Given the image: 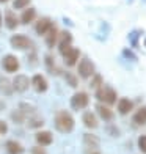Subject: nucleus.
<instances>
[{
    "label": "nucleus",
    "instance_id": "nucleus-10",
    "mask_svg": "<svg viewBox=\"0 0 146 154\" xmlns=\"http://www.w3.org/2000/svg\"><path fill=\"white\" fill-rule=\"evenodd\" d=\"M32 85L38 93H46L47 91V80L44 79V75L41 74H35L32 79Z\"/></svg>",
    "mask_w": 146,
    "mask_h": 154
},
{
    "label": "nucleus",
    "instance_id": "nucleus-11",
    "mask_svg": "<svg viewBox=\"0 0 146 154\" xmlns=\"http://www.w3.org/2000/svg\"><path fill=\"white\" fill-rule=\"evenodd\" d=\"M35 138H36V142H38L39 146H47V145H50L53 142L52 132H49V131H39V132H36Z\"/></svg>",
    "mask_w": 146,
    "mask_h": 154
},
{
    "label": "nucleus",
    "instance_id": "nucleus-5",
    "mask_svg": "<svg viewBox=\"0 0 146 154\" xmlns=\"http://www.w3.org/2000/svg\"><path fill=\"white\" fill-rule=\"evenodd\" d=\"M10 43L14 49H20V51H24V49H30L33 44H32V39L29 36H25V35H13L10 38Z\"/></svg>",
    "mask_w": 146,
    "mask_h": 154
},
{
    "label": "nucleus",
    "instance_id": "nucleus-3",
    "mask_svg": "<svg viewBox=\"0 0 146 154\" xmlns=\"http://www.w3.org/2000/svg\"><path fill=\"white\" fill-rule=\"evenodd\" d=\"M77 71L79 75L83 79H90L91 75H94V65L90 58H82L77 65Z\"/></svg>",
    "mask_w": 146,
    "mask_h": 154
},
{
    "label": "nucleus",
    "instance_id": "nucleus-31",
    "mask_svg": "<svg viewBox=\"0 0 146 154\" xmlns=\"http://www.w3.org/2000/svg\"><path fill=\"white\" fill-rule=\"evenodd\" d=\"M32 154H47V151L43 148V146H33L32 148Z\"/></svg>",
    "mask_w": 146,
    "mask_h": 154
},
{
    "label": "nucleus",
    "instance_id": "nucleus-7",
    "mask_svg": "<svg viewBox=\"0 0 146 154\" xmlns=\"http://www.w3.org/2000/svg\"><path fill=\"white\" fill-rule=\"evenodd\" d=\"M30 87V80H29V77L24 75V74H19L14 77V80H13V90L17 93H24L27 91Z\"/></svg>",
    "mask_w": 146,
    "mask_h": 154
},
{
    "label": "nucleus",
    "instance_id": "nucleus-21",
    "mask_svg": "<svg viewBox=\"0 0 146 154\" xmlns=\"http://www.w3.org/2000/svg\"><path fill=\"white\" fill-rule=\"evenodd\" d=\"M6 151L10 154H22L24 146L17 142H14V140H10V142H6Z\"/></svg>",
    "mask_w": 146,
    "mask_h": 154
},
{
    "label": "nucleus",
    "instance_id": "nucleus-16",
    "mask_svg": "<svg viewBox=\"0 0 146 154\" xmlns=\"http://www.w3.org/2000/svg\"><path fill=\"white\" fill-rule=\"evenodd\" d=\"M82 121L88 129H96L97 128V118L93 112H85V113L82 115Z\"/></svg>",
    "mask_w": 146,
    "mask_h": 154
},
{
    "label": "nucleus",
    "instance_id": "nucleus-25",
    "mask_svg": "<svg viewBox=\"0 0 146 154\" xmlns=\"http://www.w3.org/2000/svg\"><path fill=\"white\" fill-rule=\"evenodd\" d=\"M30 3V0H14L13 2V8L14 10H22V8H27Z\"/></svg>",
    "mask_w": 146,
    "mask_h": 154
},
{
    "label": "nucleus",
    "instance_id": "nucleus-22",
    "mask_svg": "<svg viewBox=\"0 0 146 154\" xmlns=\"http://www.w3.org/2000/svg\"><path fill=\"white\" fill-rule=\"evenodd\" d=\"M83 146H99V137L94 134H83Z\"/></svg>",
    "mask_w": 146,
    "mask_h": 154
},
{
    "label": "nucleus",
    "instance_id": "nucleus-19",
    "mask_svg": "<svg viewBox=\"0 0 146 154\" xmlns=\"http://www.w3.org/2000/svg\"><path fill=\"white\" fill-rule=\"evenodd\" d=\"M0 91L6 96H11L13 91H14V90H13V83L6 79V77H0Z\"/></svg>",
    "mask_w": 146,
    "mask_h": 154
},
{
    "label": "nucleus",
    "instance_id": "nucleus-20",
    "mask_svg": "<svg viewBox=\"0 0 146 154\" xmlns=\"http://www.w3.org/2000/svg\"><path fill=\"white\" fill-rule=\"evenodd\" d=\"M35 17H36V10L35 8H27V10H24L22 14H20V22L27 25V24H30Z\"/></svg>",
    "mask_w": 146,
    "mask_h": 154
},
{
    "label": "nucleus",
    "instance_id": "nucleus-36",
    "mask_svg": "<svg viewBox=\"0 0 146 154\" xmlns=\"http://www.w3.org/2000/svg\"><path fill=\"white\" fill-rule=\"evenodd\" d=\"M144 46H146V39H144Z\"/></svg>",
    "mask_w": 146,
    "mask_h": 154
},
{
    "label": "nucleus",
    "instance_id": "nucleus-30",
    "mask_svg": "<svg viewBox=\"0 0 146 154\" xmlns=\"http://www.w3.org/2000/svg\"><path fill=\"white\" fill-rule=\"evenodd\" d=\"M46 65H47V68L50 69L52 72L55 71V63H53V58L50 57V55H47V57H46Z\"/></svg>",
    "mask_w": 146,
    "mask_h": 154
},
{
    "label": "nucleus",
    "instance_id": "nucleus-6",
    "mask_svg": "<svg viewBox=\"0 0 146 154\" xmlns=\"http://www.w3.org/2000/svg\"><path fill=\"white\" fill-rule=\"evenodd\" d=\"M57 43H58V51H60V54L63 55L66 51H69L72 46V35L69 33V32H66V30H63L61 33H58V39H57Z\"/></svg>",
    "mask_w": 146,
    "mask_h": 154
},
{
    "label": "nucleus",
    "instance_id": "nucleus-2",
    "mask_svg": "<svg viewBox=\"0 0 146 154\" xmlns=\"http://www.w3.org/2000/svg\"><path fill=\"white\" fill-rule=\"evenodd\" d=\"M96 97H97V101L104 102L105 106H113L118 101L116 91L110 87H99L96 90Z\"/></svg>",
    "mask_w": 146,
    "mask_h": 154
},
{
    "label": "nucleus",
    "instance_id": "nucleus-33",
    "mask_svg": "<svg viewBox=\"0 0 146 154\" xmlns=\"http://www.w3.org/2000/svg\"><path fill=\"white\" fill-rule=\"evenodd\" d=\"M3 109H5V104H3L2 101H0V110H3Z\"/></svg>",
    "mask_w": 146,
    "mask_h": 154
},
{
    "label": "nucleus",
    "instance_id": "nucleus-27",
    "mask_svg": "<svg viewBox=\"0 0 146 154\" xmlns=\"http://www.w3.org/2000/svg\"><path fill=\"white\" fill-rule=\"evenodd\" d=\"M83 154H102L99 146H83Z\"/></svg>",
    "mask_w": 146,
    "mask_h": 154
},
{
    "label": "nucleus",
    "instance_id": "nucleus-26",
    "mask_svg": "<svg viewBox=\"0 0 146 154\" xmlns=\"http://www.w3.org/2000/svg\"><path fill=\"white\" fill-rule=\"evenodd\" d=\"M91 77H93V82H91L93 90H97L99 87H102V75L101 74H96V75H91Z\"/></svg>",
    "mask_w": 146,
    "mask_h": 154
},
{
    "label": "nucleus",
    "instance_id": "nucleus-8",
    "mask_svg": "<svg viewBox=\"0 0 146 154\" xmlns=\"http://www.w3.org/2000/svg\"><path fill=\"white\" fill-rule=\"evenodd\" d=\"M19 60L14 57V55H5L2 58V68L6 72H16L19 69Z\"/></svg>",
    "mask_w": 146,
    "mask_h": 154
},
{
    "label": "nucleus",
    "instance_id": "nucleus-18",
    "mask_svg": "<svg viewBox=\"0 0 146 154\" xmlns=\"http://www.w3.org/2000/svg\"><path fill=\"white\" fill-rule=\"evenodd\" d=\"M137 126H144L146 124V107H140L135 113H134V118H132Z\"/></svg>",
    "mask_w": 146,
    "mask_h": 154
},
{
    "label": "nucleus",
    "instance_id": "nucleus-15",
    "mask_svg": "<svg viewBox=\"0 0 146 154\" xmlns=\"http://www.w3.org/2000/svg\"><path fill=\"white\" fill-rule=\"evenodd\" d=\"M52 25H53V24H52L50 19H49V17H43V19H39L38 22H36V25H35V30H36L38 35H46L47 30L50 29Z\"/></svg>",
    "mask_w": 146,
    "mask_h": 154
},
{
    "label": "nucleus",
    "instance_id": "nucleus-24",
    "mask_svg": "<svg viewBox=\"0 0 146 154\" xmlns=\"http://www.w3.org/2000/svg\"><path fill=\"white\" fill-rule=\"evenodd\" d=\"M11 120L14 123H17V124H20V123L27 121V115L22 110H14V112H11Z\"/></svg>",
    "mask_w": 146,
    "mask_h": 154
},
{
    "label": "nucleus",
    "instance_id": "nucleus-14",
    "mask_svg": "<svg viewBox=\"0 0 146 154\" xmlns=\"http://www.w3.org/2000/svg\"><path fill=\"white\" fill-rule=\"evenodd\" d=\"M132 109H134V102L130 99H127V97H121V99L118 101V112H120L121 115L130 113Z\"/></svg>",
    "mask_w": 146,
    "mask_h": 154
},
{
    "label": "nucleus",
    "instance_id": "nucleus-12",
    "mask_svg": "<svg viewBox=\"0 0 146 154\" xmlns=\"http://www.w3.org/2000/svg\"><path fill=\"white\" fill-rule=\"evenodd\" d=\"M96 112H97V115H99L104 121H112L115 115H113V112L108 109V106H102V104H97L96 106Z\"/></svg>",
    "mask_w": 146,
    "mask_h": 154
},
{
    "label": "nucleus",
    "instance_id": "nucleus-9",
    "mask_svg": "<svg viewBox=\"0 0 146 154\" xmlns=\"http://www.w3.org/2000/svg\"><path fill=\"white\" fill-rule=\"evenodd\" d=\"M79 57H80V51L77 47H71L69 51H66L63 54V60H65V65L66 66H75L77 65V61H79Z\"/></svg>",
    "mask_w": 146,
    "mask_h": 154
},
{
    "label": "nucleus",
    "instance_id": "nucleus-35",
    "mask_svg": "<svg viewBox=\"0 0 146 154\" xmlns=\"http://www.w3.org/2000/svg\"><path fill=\"white\" fill-rule=\"evenodd\" d=\"M5 2H8V0H0V3H5Z\"/></svg>",
    "mask_w": 146,
    "mask_h": 154
},
{
    "label": "nucleus",
    "instance_id": "nucleus-23",
    "mask_svg": "<svg viewBox=\"0 0 146 154\" xmlns=\"http://www.w3.org/2000/svg\"><path fill=\"white\" fill-rule=\"evenodd\" d=\"M43 124H44V120H43V118H39L38 115H32V116L29 118V128H30V129L41 128Z\"/></svg>",
    "mask_w": 146,
    "mask_h": 154
},
{
    "label": "nucleus",
    "instance_id": "nucleus-13",
    "mask_svg": "<svg viewBox=\"0 0 146 154\" xmlns=\"http://www.w3.org/2000/svg\"><path fill=\"white\" fill-rule=\"evenodd\" d=\"M46 36V44H47V47H53L55 44H57V39H58V30H57V27L55 25H52L50 29L47 30V33L44 35Z\"/></svg>",
    "mask_w": 146,
    "mask_h": 154
},
{
    "label": "nucleus",
    "instance_id": "nucleus-34",
    "mask_svg": "<svg viewBox=\"0 0 146 154\" xmlns=\"http://www.w3.org/2000/svg\"><path fill=\"white\" fill-rule=\"evenodd\" d=\"M0 29H2V14H0Z\"/></svg>",
    "mask_w": 146,
    "mask_h": 154
},
{
    "label": "nucleus",
    "instance_id": "nucleus-4",
    "mask_svg": "<svg viewBox=\"0 0 146 154\" xmlns=\"http://www.w3.org/2000/svg\"><path fill=\"white\" fill-rule=\"evenodd\" d=\"M90 104V96L85 91H79L71 97V107L74 110H83Z\"/></svg>",
    "mask_w": 146,
    "mask_h": 154
},
{
    "label": "nucleus",
    "instance_id": "nucleus-1",
    "mask_svg": "<svg viewBox=\"0 0 146 154\" xmlns=\"http://www.w3.org/2000/svg\"><path fill=\"white\" fill-rule=\"evenodd\" d=\"M74 126H75L74 116L68 110H60L55 113V128H57V131L63 132V134H69V132L74 131Z\"/></svg>",
    "mask_w": 146,
    "mask_h": 154
},
{
    "label": "nucleus",
    "instance_id": "nucleus-32",
    "mask_svg": "<svg viewBox=\"0 0 146 154\" xmlns=\"http://www.w3.org/2000/svg\"><path fill=\"white\" fill-rule=\"evenodd\" d=\"M6 132H8V124H6L3 120H0V134H6Z\"/></svg>",
    "mask_w": 146,
    "mask_h": 154
},
{
    "label": "nucleus",
    "instance_id": "nucleus-17",
    "mask_svg": "<svg viewBox=\"0 0 146 154\" xmlns=\"http://www.w3.org/2000/svg\"><path fill=\"white\" fill-rule=\"evenodd\" d=\"M5 25H6V29H10V30H14L17 29V25H19V19L16 17V14L13 11H5Z\"/></svg>",
    "mask_w": 146,
    "mask_h": 154
},
{
    "label": "nucleus",
    "instance_id": "nucleus-29",
    "mask_svg": "<svg viewBox=\"0 0 146 154\" xmlns=\"http://www.w3.org/2000/svg\"><path fill=\"white\" fill-rule=\"evenodd\" d=\"M138 148L141 152H146V135H140L138 138Z\"/></svg>",
    "mask_w": 146,
    "mask_h": 154
},
{
    "label": "nucleus",
    "instance_id": "nucleus-28",
    "mask_svg": "<svg viewBox=\"0 0 146 154\" xmlns=\"http://www.w3.org/2000/svg\"><path fill=\"white\" fill-rule=\"evenodd\" d=\"M65 79H66V82H68L71 87H74V88L77 87V83H79V82H77V79H75V75H72V74L66 72V74H65Z\"/></svg>",
    "mask_w": 146,
    "mask_h": 154
}]
</instances>
